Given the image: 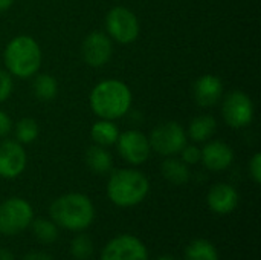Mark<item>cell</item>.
Instances as JSON below:
<instances>
[{"mask_svg":"<svg viewBox=\"0 0 261 260\" xmlns=\"http://www.w3.org/2000/svg\"><path fill=\"white\" fill-rule=\"evenodd\" d=\"M130 106L132 92L119 80H104L90 93V107L102 120H118L128 112Z\"/></svg>","mask_w":261,"mask_h":260,"instance_id":"6da1fadb","label":"cell"},{"mask_svg":"<svg viewBox=\"0 0 261 260\" xmlns=\"http://www.w3.org/2000/svg\"><path fill=\"white\" fill-rule=\"evenodd\" d=\"M148 179L138 170H118L107 184V193L118 207H133L148 193Z\"/></svg>","mask_w":261,"mask_h":260,"instance_id":"277c9868","label":"cell"},{"mask_svg":"<svg viewBox=\"0 0 261 260\" xmlns=\"http://www.w3.org/2000/svg\"><path fill=\"white\" fill-rule=\"evenodd\" d=\"M11 127H12L11 118L3 110H0V138L6 136L11 132Z\"/></svg>","mask_w":261,"mask_h":260,"instance_id":"83f0119b","label":"cell"},{"mask_svg":"<svg viewBox=\"0 0 261 260\" xmlns=\"http://www.w3.org/2000/svg\"><path fill=\"white\" fill-rule=\"evenodd\" d=\"M187 260H219L217 250L205 239L193 241L187 248Z\"/></svg>","mask_w":261,"mask_h":260,"instance_id":"44dd1931","label":"cell"},{"mask_svg":"<svg viewBox=\"0 0 261 260\" xmlns=\"http://www.w3.org/2000/svg\"><path fill=\"white\" fill-rule=\"evenodd\" d=\"M0 260H14V257L8 250H0Z\"/></svg>","mask_w":261,"mask_h":260,"instance_id":"4dcf8cb0","label":"cell"},{"mask_svg":"<svg viewBox=\"0 0 261 260\" xmlns=\"http://www.w3.org/2000/svg\"><path fill=\"white\" fill-rule=\"evenodd\" d=\"M217 123L214 120V116L211 115H200L197 118H194L190 124V136L191 139L202 143L206 141L214 132H216Z\"/></svg>","mask_w":261,"mask_h":260,"instance_id":"d6986e66","label":"cell"},{"mask_svg":"<svg viewBox=\"0 0 261 260\" xmlns=\"http://www.w3.org/2000/svg\"><path fill=\"white\" fill-rule=\"evenodd\" d=\"M24 260H52L47 254H44V253H37V251H34V253H31V254H28Z\"/></svg>","mask_w":261,"mask_h":260,"instance_id":"f1b7e54d","label":"cell"},{"mask_svg":"<svg viewBox=\"0 0 261 260\" xmlns=\"http://www.w3.org/2000/svg\"><path fill=\"white\" fill-rule=\"evenodd\" d=\"M234 152L232 149L225 144L223 141H213L205 146L202 150V161L206 166V169L220 172L228 169L232 164Z\"/></svg>","mask_w":261,"mask_h":260,"instance_id":"5bb4252c","label":"cell"},{"mask_svg":"<svg viewBox=\"0 0 261 260\" xmlns=\"http://www.w3.org/2000/svg\"><path fill=\"white\" fill-rule=\"evenodd\" d=\"M34 216L32 207L20 198H11L0 205V233L17 234L28 228Z\"/></svg>","mask_w":261,"mask_h":260,"instance_id":"8992f818","label":"cell"},{"mask_svg":"<svg viewBox=\"0 0 261 260\" xmlns=\"http://www.w3.org/2000/svg\"><path fill=\"white\" fill-rule=\"evenodd\" d=\"M106 26L110 37L122 44L133 43L139 35L138 17L124 6H116L109 11L106 18Z\"/></svg>","mask_w":261,"mask_h":260,"instance_id":"52a82bcc","label":"cell"},{"mask_svg":"<svg viewBox=\"0 0 261 260\" xmlns=\"http://www.w3.org/2000/svg\"><path fill=\"white\" fill-rule=\"evenodd\" d=\"M84 61L92 67L104 66L112 57V41L102 32H92L83 43Z\"/></svg>","mask_w":261,"mask_h":260,"instance_id":"8fae6325","label":"cell"},{"mask_svg":"<svg viewBox=\"0 0 261 260\" xmlns=\"http://www.w3.org/2000/svg\"><path fill=\"white\" fill-rule=\"evenodd\" d=\"M26 167V153L17 141L0 143V176L15 178Z\"/></svg>","mask_w":261,"mask_h":260,"instance_id":"7c38bea8","label":"cell"},{"mask_svg":"<svg viewBox=\"0 0 261 260\" xmlns=\"http://www.w3.org/2000/svg\"><path fill=\"white\" fill-rule=\"evenodd\" d=\"M50 216L54 222L72 231L87 228L95 216L93 204L90 199L80 193H69L50 205Z\"/></svg>","mask_w":261,"mask_h":260,"instance_id":"7a4b0ae2","label":"cell"},{"mask_svg":"<svg viewBox=\"0 0 261 260\" xmlns=\"http://www.w3.org/2000/svg\"><path fill=\"white\" fill-rule=\"evenodd\" d=\"M90 133H92V139L101 147H107V146L115 144L118 141V136H119L118 127L109 120H102V121L95 123Z\"/></svg>","mask_w":261,"mask_h":260,"instance_id":"ac0fdd59","label":"cell"},{"mask_svg":"<svg viewBox=\"0 0 261 260\" xmlns=\"http://www.w3.org/2000/svg\"><path fill=\"white\" fill-rule=\"evenodd\" d=\"M158 260H174V259H173V257H167V256H165V257H159Z\"/></svg>","mask_w":261,"mask_h":260,"instance_id":"1f68e13d","label":"cell"},{"mask_svg":"<svg viewBox=\"0 0 261 260\" xmlns=\"http://www.w3.org/2000/svg\"><path fill=\"white\" fill-rule=\"evenodd\" d=\"M12 2L14 0H0V12H5L6 9H9Z\"/></svg>","mask_w":261,"mask_h":260,"instance_id":"f546056e","label":"cell"},{"mask_svg":"<svg viewBox=\"0 0 261 260\" xmlns=\"http://www.w3.org/2000/svg\"><path fill=\"white\" fill-rule=\"evenodd\" d=\"M148 141L154 152L164 156H171L187 146V133L179 123L168 121L154 127Z\"/></svg>","mask_w":261,"mask_h":260,"instance_id":"5b68a950","label":"cell"},{"mask_svg":"<svg viewBox=\"0 0 261 260\" xmlns=\"http://www.w3.org/2000/svg\"><path fill=\"white\" fill-rule=\"evenodd\" d=\"M101 260H148V254L138 238L119 236L109 242Z\"/></svg>","mask_w":261,"mask_h":260,"instance_id":"30bf717a","label":"cell"},{"mask_svg":"<svg viewBox=\"0 0 261 260\" xmlns=\"http://www.w3.org/2000/svg\"><path fill=\"white\" fill-rule=\"evenodd\" d=\"M70 251H72V254H73L75 259H89L92 256V253H93V245H92L90 238H87V236H78V238H75L73 242H72Z\"/></svg>","mask_w":261,"mask_h":260,"instance_id":"cb8c5ba5","label":"cell"},{"mask_svg":"<svg viewBox=\"0 0 261 260\" xmlns=\"http://www.w3.org/2000/svg\"><path fill=\"white\" fill-rule=\"evenodd\" d=\"M5 63L8 70L18 78H29L40 69L41 51L38 43L29 35L12 38L5 49Z\"/></svg>","mask_w":261,"mask_h":260,"instance_id":"3957f363","label":"cell"},{"mask_svg":"<svg viewBox=\"0 0 261 260\" xmlns=\"http://www.w3.org/2000/svg\"><path fill=\"white\" fill-rule=\"evenodd\" d=\"M12 92V78L8 72L0 70V103L9 98Z\"/></svg>","mask_w":261,"mask_h":260,"instance_id":"484cf974","label":"cell"},{"mask_svg":"<svg viewBox=\"0 0 261 260\" xmlns=\"http://www.w3.org/2000/svg\"><path fill=\"white\" fill-rule=\"evenodd\" d=\"M180 152L182 161L185 164H197L202 159V150H199L196 146H185Z\"/></svg>","mask_w":261,"mask_h":260,"instance_id":"d4e9b609","label":"cell"},{"mask_svg":"<svg viewBox=\"0 0 261 260\" xmlns=\"http://www.w3.org/2000/svg\"><path fill=\"white\" fill-rule=\"evenodd\" d=\"M38 136V124L35 120L32 118H23L17 123L15 127V138L18 143L23 144H29L32 141H35Z\"/></svg>","mask_w":261,"mask_h":260,"instance_id":"7402d4cb","label":"cell"},{"mask_svg":"<svg viewBox=\"0 0 261 260\" xmlns=\"http://www.w3.org/2000/svg\"><path fill=\"white\" fill-rule=\"evenodd\" d=\"M239 202V195L234 187L228 184H217L208 193V205L213 211L226 215L231 213Z\"/></svg>","mask_w":261,"mask_h":260,"instance_id":"9a60e30c","label":"cell"},{"mask_svg":"<svg viewBox=\"0 0 261 260\" xmlns=\"http://www.w3.org/2000/svg\"><path fill=\"white\" fill-rule=\"evenodd\" d=\"M194 100L202 107L214 106L223 95V84L214 75H203L194 83Z\"/></svg>","mask_w":261,"mask_h":260,"instance_id":"4fadbf2b","label":"cell"},{"mask_svg":"<svg viewBox=\"0 0 261 260\" xmlns=\"http://www.w3.org/2000/svg\"><path fill=\"white\" fill-rule=\"evenodd\" d=\"M86 164L93 173L104 175L112 169V156L104 147L92 146L86 150Z\"/></svg>","mask_w":261,"mask_h":260,"instance_id":"2e32d148","label":"cell"},{"mask_svg":"<svg viewBox=\"0 0 261 260\" xmlns=\"http://www.w3.org/2000/svg\"><path fill=\"white\" fill-rule=\"evenodd\" d=\"M118 149L121 156L130 164H142L150 156V141L138 130H127L118 136Z\"/></svg>","mask_w":261,"mask_h":260,"instance_id":"9c48e42d","label":"cell"},{"mask_svg":"<svg viewBox=\"0 0 261 260\" xmlns=\"http://www.w3.org/2000/svg\"><path fill=\"white\" fill-rule=\"evenodd\" d=\"M249 172H251V176L254 178V181L257 184L261 182V155L260 153H255L251 159V164H249Z\"/></svg>","mask_w":261,"mask_h":260,"instance_id":"4316f807","label":"cell"},{"mask_svg":"<svg viewBox=\"0 0 261 260\" xmlns=\"http://www.w3.org/2000/svg\"><path fill=\"white\" fill-rule=\"evenodd\" d=\"M34 233L37 236V239L40 242H44V244H50L57 239L58 236V231H57V227L49 222V221H44V219H38L34 222Z\"/></svg>","mask_w":261,"mask_h":260,"instance_id":"603a6c76","label":"cell"},{"mask_svg":"<svg viewBox=\"0 0 261 260\" xmlns=\"http://www.w3.org/2000/svg\"><path fill=\"white\" fill-rule=\"evenodd\" d=\"M34 93L41 101H50L57 97L58 92V83L57 80L49 74H40L34 80Z\"/></svg>","mask_w":261,"mask_h":260,"instance_id":"ffe728a7","label":"cell"},{"mask_svg":"<svg viewBox=\"0 0 261 260\" xmlns=\"http://www.w3.org/2000/svg\"><path fill=\"white\" fill-rule=\"evenodd\" d=\"M161 170H162V175L165 176V179L174 185H182V184L188 182V179H190L188 164H185L184 161L174 159V158L164 161L161 166Z\"/></svg>","mask_w":261,"mask_h":260,"instance_id":"e0dca14e","label":"cell"},{"mask_svg":"<svg viewBox=\"0 0 261 260\" xmlns=\"http://www.w3.org/2000/svg\"><path fill=\"white\" fill-rule=\"evenodd\" d=\"M222 110L225 121L234 129L246 127L254 120V103L245 92L240 90H234L226 95Z\"/></svg>","mask_w":261,"mask_h":260,"instance_id":"ba28073f","label":"cell"}]
</instances>
